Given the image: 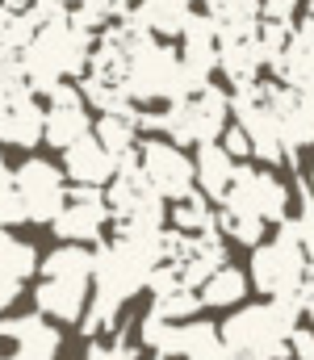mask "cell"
Returning <instances> with one entry per match:
<instances>
[{
  "label": "cell",
  "mask_w": 314,
  "mask_h": 360,
  "mask_svg": "<svg viewBox=\"0 0 314 360\" xmlns=\"http://www.w3.org/2000/svg\"><path fill=\"white\" fill-rule=\"evenodd\" d=\"M21 59V72H25V84L34 96H46L51 89L67 84V80H80L89 72V59H93V34L84 25L72 21V13L38 25V34L30 38V46L17 55Z\"/></svg>",
  "instance_id": "obj_1"
},
{
  "label": "cell",
  "mask_w": 314,
  "mask_h": 360,
  "mask_svg": "<svg viewBox=\"0 0 314 360\" xmlns=\"http://www.w3.org/2000/svg\"><path fill=\"white\" fill-rule=\"evenodd\" d=\"M93 269H97V252L84 243H59L51 256H42L38 285H34L38 314L63 327H80L93 302Z\"/></svg>",
  "instance_id": "obj_2"
},
{
  "label": "cell",
  "mask_w": 314,
  "mask_h": 360,
  "mask_svg": "<svg viewBox=\"0 0 314 360\" xmlns=\"http://www.w3.org/2000/svg\"><path fill=\"white\" fill-rule=\"evenodd\" d=\"M302 323V302L268 297L256 306H235L218 327L222 348L235 360H289V331Z\"/></svg>",
  "instance_id": "obj_3"
},
{
  "label": "cell",
  "mask_w": 314,
  "mask_h": 360,
  "mask_svg": "<svg viewBox=\"0 0 314 360\" xmlns=\"http://www.w3.org/2000/svg\"><path fill=\"white\" fill-rule=\"evenodd\" d=\"M247 276H251V289H260L264 297L302 302V289L310 285V256H306V248L294 231V218H285L273 239H260L251 248Z\"/></svg>",
  "instance_id": "obj_4"
},
{
  "label": "cell",
  "mask_w": 314,
  "mask_h": 360,
  "mask_svg": "<svg viewBox=\"0 0 314 360\" xmlns=\"http://www.w3.org/2000/svg\"><path fill=\"white\" fill-rule=\"evenodd\" d=\"M218 205L251 214L264 226H281L289 218V210H294V193H289L285 180L277 176V168H268V164H239L235 184L226 188V197Z\"/></svg>",
  "instance_id": "obj_5"
},
{
  "label": "cell",
  "mask_w": 314,
  "mask_h": 360,
  "mask_svg": "<svg viewBox=\"0 0 314 360\" xmlns=\"http://www.w3.org/2000/svg\"><path fill=\"white\" fill-rule=\"evenodd\" d=\"M13 184H17V201H21L25 222H42V226L55 222V214L67 205V188H72L63 168L42 160V155H30L21 168H13Z\"/></svg>",
  "instance_id": "obj_6"
},
{
  "label": "cell",
  "mask_w": 314,
  "mask_h": 360,
  "mask_svg": "<svg viewBox=\"0 0 314 360\" xmlns=\"http://www.w3.org/2000/svg\"><path fill=\"white\" fill-rule=\"evenodd\" d=\"M138 168L151 180V188L172 205L185 201L189 193H197V172H193V155H185V147H176L172 139L155 134V139H138Z\"/></svg>",
  "instance_id": "obj_7"
},
{
  "label": "cell",
  "mask_w": 314,
  "mask_h": 360,
  "mask_svg": "<svg viewBox=\"0 0 314 360\" xmlns=\"http://www.w3.org/2000/svg\"><path fill=\"white\" fill-rule=\"evenodd\" d=\"M51 231H55V239L59 243H105L109 239V231H113V210H109V201H105L101 188H84V184H72L67 188V205L55 214V222H51Z\"/></svg>",
  "instance_id": "obj_8"
},
{
  "label": "cell",
  "mask_w": 314,
  "mask_h": 360,
  "mask_svg": "<svg viewBox=\"0 0 314 360\" xmlns=\"http://www.w3.org/2000/svg\"><path fill=\"white\" fill-rule=\"evenodd\" d=\"M84 134H93V113H89L84 92L72 89V84L51 89L46 92V113H42V143L63 151V147H72Z\"/></svg>",
  "instance_id": "obj_9"
},
{
  "label": "cell",
  "mask_w": 314,
  "mask_h": 360,
  "mask_svg": "<svg viewBox=\"0 0 314 360\" xmlns=\"http://www.w3.org/2000/svg\"><path fill=\"white\" fill-rule=\"evenodd\" d=\"M264 89H268V105L281 126V143H285L289 160H298L306 147H314V96L289 89L281 80H264Z\"/></svg>",
  "instance_id": "obj_10"
},
{
  "label": "cell",
  "mask_w": 314,
  "mask_h": 360,
  "mask_svg": "<svg viewBox=\"0 0 314 360\" xmlns=\"http://www.w3.org/2000/svg\"><path fill=\"white\" fill-rule=\"evenodd\" d=\"M117 155L113 151H105L101 139L97 134H84V139H76L72 147H63V176L67 184H84V188H105L109 180L117 176Z\"/></svg>",
  "instance_id": "obj_11"
},
{
  "label": "cell",
  "mask_w": 314,
  "mask_h": 360,
  "mask_svg": "<svg viewBox=\"0 0 314 360\" xmlns=\"http://www.w3.org/2000/svg\"><path fill=\"white\" fill-rule=\"evenodd\" d=\"M42 113H46V105L34 92H21L8 105H0V147L34 151L42 143Z\"/></svg>",
  "instance_id": "obj_12"
},
{
  "label": "cell",
  "mask_w": 314,
  "mask_h": 360,
  "mask_svg": "<svg viewBox=\"0 0 314 360\" xmlns=\"http://www.w3.org/2000/svg\"><path fill=\"white\" fill-rule=\"evenodd\" d=\"M193 172H197V193L206 201H222L226 188L235 184V172H239V160L214 139V143H197V155H193Z\"/></svg>",
  "instance_id": "obj_13"
},
{
  "label": "cell",
  "mask_w": 314,
  "mask_h": 360,
  "mask_svg": "<svg viewBox=\"0 0 314 360\" xmlns=\"http://www.w3.org/2000/svg\"><path fill=\"white\" fill-rule=\"evenodd\" d=\"M247 293H251V276L243 269H235V264L214 269L206 281L197 285V297H202L206 310H235V306L247 302Z\"/></svg>",
  "instance_id": "obj_14"
},
{
  "label": "cell",
  "mask_w": 314,
  "mask_h": 360,
  "mask_svg": "<svg viewBox=\"0 0 314 360\" xmlns=\"http://www.w3.org/2000/svg\"><path fill=\"white\" fill-rule=\"evenodd\" d=\"M93 134L101 139L105 151H113L117 160H126V155H138L143 126H138V113H101L93 122Z\"/></svg>",
  "instance_id": "obj_15"
},
{
  "label": "cell",
  "mask_w": 314,
  "mask_h": 360,
  "mask_svg": "<svg viewBox=\"0 0 314 360\" xmlns=\"http://www.w3.org/2000/svg\"><path fill=\"white\" fill-rule=\"evenodd\" d=\"M168 226L181 235H202V231H218V210L202 193H189L185 201L168 205Z\"/></svg>",
  "instance_id": "obj_16"
},
{
  "label": "cell",
  "mask_w": 314,
  "mask_h": 360,
  "mask_svg": "<svg viewBox=\"0 0 314 360\" xmlns=\"http://www.w3.org/2000/svg\"><path fill=\"white\" fill-rule=\"evenodd\" d=\"M42 264V256H38V248L30 243V239H21V235H13V231H0V272L4 276H13V281H30L34 272Z\"/></svg>",
  "instance_id": "obj_17"
},
{
  "label": "cell",
  "mask_w": 314,
  "mask_h": 360,
  "mask_svg": "<svg viewBox=\"0 0 314 360\" xmlns=\"http://www.w3.org/2000/svg\"><path fill=\"white\" fill-rule=\"evenodd\" d=\"M25 214H21V201H17V184H13V172L0 164V231H13L21 226Z\"/></svg>",
  "instance_id": "obj_18"
},
{
  "label": "cell",
  "mask_w": 314,
  "mask_h": 360,
  "mask_svg": "<svg viewBox=\"0 0 314 360\" xmlns=\"http://www.w3.org/2000/svg\"><path fill=\"white\" fill-rule=\"evenodd\" d=\"M239 164H247L251 160V143H247V134H243V126H235V122H226V130H222V139H218Z\"/></svg>",
  "instance_id": "obj_19"
},
{
  "label": "cell",
  "mask_w": 314,
  "mask_h": 360,
  "mask_svg": "<svg viewBox=\"0 0 314 360\" xmlns=\"http://www.w3.org/2000/svg\"><path fill=\"white\" fill-rule=\"evenodd\" d=\"M302 319L314 327V276H310V285L302 289Z\"/></svg>",
  "instance_id": "obj_20"
},
{
  "label": "cell",
  "mask_w": 314,
  "mask_h": 360,
  "mask_svg": "<svg viewBox=\"0 0 314 360\" xmlns=\"http://www.w3.org/2000/svg\"><path fill=\"white\" fill-rule=\"evenodd\" d=\"M306 201H314V164H310V172H306Z\"/></svg>",
  "instance_id": "obj_21"
},
{
  "label": "cell",
  "mask_w": 314,
  "mask_h": 360,
  "mask_svg": "<svg viewBox=\"0 0 314 360\" xmlns=\"http://www.w3.org/2000/svg\"><path fill=\"white\" fill-rule=\"evenodd\" d=\"M202 4H209V0H202Z\"/></svg>",
  "instance_id": "obj_22"
}]
</instances>
